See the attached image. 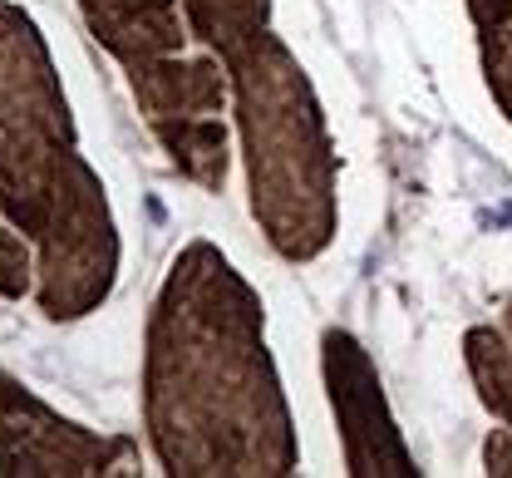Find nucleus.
<instances>
[{
	"mask_svg": "<svg viewBox=\"0 0 512 478\" xmlns=\"http://www.w3.org/2000/svg\"><path fill=\"white\" fill-rule=\"evenodd\" d=\"M133 444L94 434L35 400L15 375H0V474L5 478H89L128 474Z\"/></svg>",
	"mask_w": 512,
	"mask_h": 478,
	"instance_id": "6",
	"label": "nucleus"
},
{
	"mask_svg": "<svg viewBox=\"0 0 512 478\" xmlns=\"http://www.w3.org/2000/svg\"><path fill=\"white\" fill-rule=\"evenodd\" d=\"M508 321H512V311H508Z\"/></svg>",
	"mask_w": 512,
	"mask_h": 478,
	"instance_id": "15",
	"label": "nucleus"
},
{
	"mask_svg": "<svg viewBox=\"0 0 512 478\" xmlns=\"http://www.w3.org/2000/svg\"><path fill=\"white\" fill-rule=\"evenodd\" d=\"M35 286V262H30V237L20 227H0V296L20 301Z\"/></svg>",
	"mask_w": 512,
	"mask_h": 478,
	"instance_id": "12",
	"label": "nucleus"
},
{
	"mask_svg": "<svg viewBox=\"0 0 512 478\" xmlns=\"http://www.w3.org/2000/svg\"><path fill=\"white\" fill-rule=\"evenodd\" d=\"M237 134L247 153L252 217L286 262H316L335 242V148L325 134L320 99L296 55L256 30L227 55Z\"/></svg>",
	"mask_w": 512,
	"mask_h": 478,
	"instance_id": "2",
	"label": "nucleus"
},
{
	"mask_svg": "<svg viewBox=\"0 0 512 478\" xmlns=\"http://www.w3.org/2000/svg\"><path fill=\"white\" fill-rule=\"evenodd\" d=\"M463 360H468V375L478 385V400L488 405L493 419L512 424V345L503 331L493 326H473L463 336Z\"/></svg>",
	"mask_w": 512,
	"mask_h": 478,
	"instance_id": "9",
	"label": "nucleus"
},
{
	"mask_svg": "<svg viewBox=\"0 0 512 478\" xmlns=\"http://www.w3.org/2000/svg\"><path fill=\"white\" fill-rule=\"evenodd\" d=\"M478 40H483V74H488V89H493L498 109L512 119V25L478 30Z\"/></svg>",
	"mask_w": 512,
	"mask_h": 478,
	"instance_id": "11",
	"label": "nucleus"
},
{
	"mask_svg": "<svg viewBox=\"0 0 512 478\" xmlns=\"http://www.w3.org/2000/svg\"><path fill=\"white\" fill-rule=\"evenodd\" d=\"M79 10L94 40L128 69V79L188 50L183 0H79Z\"/></svg>",
	"mask_w": 512,
	"mask_h": 478,
	"instance_id": "8",
	"label": "nucleus"
},
{
	"mask_svg": "<svg viewBox=\"0 0 512 478\" xmlns=\"http://www.w3.org/2000/svg\"><path fill=\"white\" fill-rule=\"evenodd\" d=\"M133 99L158 134L173 168L192 178L207 193H222L227 183V124H222V99L227 84L217 74L212 55H173L153 69L133 74Z\"/></svg>",
	"mask_w": 512,
	"mask_h": 478,
	"instance_id": "5",
	"label": "nucleus"
},
{
	"mask_svg": "<svg viewBox=\"0 0 512 478\" xmlns=\"http://www.w3.org/2000/svg\"><path fill=\"white\" fill-rule=\"evenodd\" d=\"M468 15L478 30H493V25H512V0H468Z\"/></svg>",
	"mask_w": 512,
	"mask_h": 478,
	"instance_id": "14",
	"label": "nucleus"
},
{
	"mask_svg": "<svg viewBox=\"0 0 512 478\" xmlns=\"http://www.w3.org/2000/svg\"><path fill=\"white\" fill-rule=\"evenodd\" d=\"M35 247H40L35 296L50 321H79L94 306H104V296L114 291V276H119V232H114L104 183L84 158L64 178Z\"/></svg>",
	"mask_w": 512,
	"mask_h": 478,
	"instance_id": "4",
	"label": "nucleus"
},
{
	"mask_svg": "<svg viewBox=\"0 0 512 478\" xmlns=\"http://www.w3.org/2000/svg\"><path fill=\"white\" fill-rule=\"evenodd\" d=\"M183 10H188L192 35L217 55H227L256 30H266L271 20V0H183Z\"/></svg>",
	"mask_w": 512,
	"mask_h": 478,
	"instance_id": "10",
	"label": "nucleus"
},
{
	"mask_svg": "<svg viewBox=\"0 0 512 478\" xmlns=\"http://www.w3.org/2000/svg\"><path fill=\"white\" fill-rule=\"evenodd\" d=\"M74 119L40 25L0 0V207L30 242L74 173Z\"/></svg>",
	"mask_w": 512,
	"mask_h": 478,
	"instance_id": "3",
	"label": "nucleus"
},
{
	"mask_svg": "<svg viewBox=\"0 0 512 478\" xmlns=\"http://www.w3.org/2000/svg\"><path fill=\"white\" fill-rule=\"evenodd\" d=\"M261 296L212 242H188L148 316L143 414L173 478H286L301 464Z\"/></svg>",
	"mask_w": 512,
	"mask_h": 478,
	"instance_id": "1",
	"label": "nucleus"
},
{
	"mask_svg": "<svg viewBox=\"0 0 512 478\" xmlns=\"http://www.w3.org/2000/svg\"><path fill=\"white\" fill-rule=\"evenodd\" d=\"M325 390L335 405V424L345 439V469L355 478H414V454L389 414L370 350L350 331H325Z\"/></svg>",
	"mask_w": 512,
	"mask_h": 478,
	"instance_id": "7",
	"label": "nucleus"
},
{
	"mask_svg": "<svg viewBox=\"0 0 512 478\" xmlns=\"http://www.w3.org/2000/svg\"><path fill=\"white\" fill-rule=\"evenodd\" d=\"M483 464H488V474L493 478H512V424L488 434V444H483Z\"/></svg>",
	"mask_w": 512,
	"mask_h": 478,
	"instance_id": "13",
	"label": "nucleus"
}]
</instances>
